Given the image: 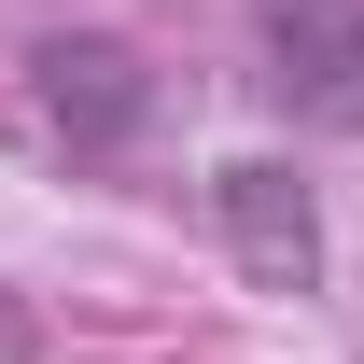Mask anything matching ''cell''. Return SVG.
Returning <instances> with one entry per match:
<instances>
[{
	"mask_svg": "<svg viewBox=\"0 0 364 364\" xmlns=\"http://www.w3.org/2000/svg\"><path fill=\"white\" fill-rule=\"evenodd\" d=\"M267 85L309 127H364V0H267Z\"/></svg>",
	"mask_w": 364,
	"mask_h": 364,
	"instance_id": "obj_1",
	"label": "cell"
},
{
	"mask_svg": "<svg viewBox=\"0 0 364 364\" xmlns=\"http://www.w3.org/2000/svg\"><path fill=\"white\" fill-rule=\"evenodd\" d=\"M43 112L85 140V154H112V140L140 127V56L127 43H43Z\"/></svg>",
	"mask_w": 364,
	"mask_h": 364,
	"instance_id": "obj_2",
	"label": "cell"
},
{
	"mask_svg": "<svg viewBox=\"0 0 364 364\" xmlns=\"http://www.w3.org/2000/svg\"><path fill=\"white\" fill-rule=\"evenodd\" d=\"M225 225H238V267L252 280H309L322 267V225H309V196L280 168H225Z\"/></svg>",
	"mask_w": 364,
	"mask_h": 364,
	"instance_id": "obj_3",
	"label": "cell"
}]
</instances>
